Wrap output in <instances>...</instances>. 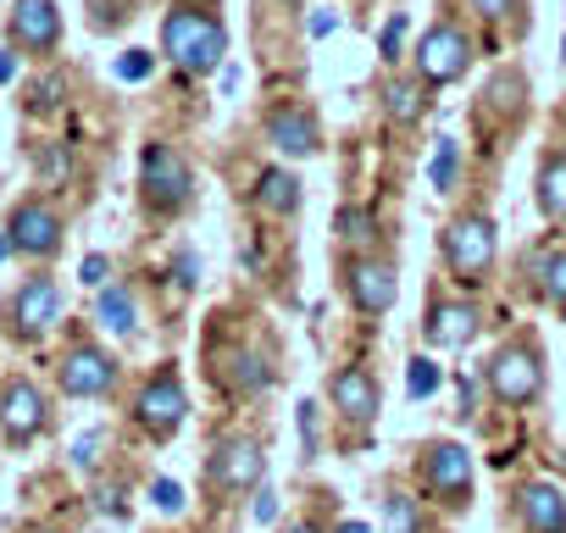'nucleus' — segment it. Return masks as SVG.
I'll use <instances>...</instances> for the list:
<instances>
[{"label":"nucleus","instance_id":"f257e3e1","mask_svg":"<svg viewBox=\"0 0 566 533\" xmlns=\"http://www.w3.org/2000/svg\"><path fill=\"white\" fill-rule=\"evenodd\" d=\"M161 56L184 73V79H206L222 67L228 56V29L217 12H206L200 0H178L161 18Z\"/></svg>","mask_w":566,"mask_h":533},{"label":"nucleus","instance_id":"f03ea898","mask_svg":"<svg viewBox=\"0 0 566 533\" xmlns=\"http://www.w3.org/2000/svg\"><path fill=\"white\" fill-rule=\"evenodd\" d=\"M439 255H444V266L455 273V284L478 290L489 279V266H494V217H483V211L450 217L444 233H439Z\"/></svg>","mask_w":566,"mask_h":533},{"label":"nucleus","instance_id":"7ed1b4c3","mask_svg":"<svg viewBox=\"0 0 566 533\" xmlns=\"http://www.w3.org/2000/svg\"><path fill=\"white\" fill-rule=\"evenodd\" d=\"M139 189H145V206L167 217V211H184L189 206L195 173H189V161L172 145H145V156H139Z\"/></svg>","mask_w":566,"mask_h":533},{"label":"nucleus","instance_id":"20e7f679","mask_svg":"<svg viewBox=\"0 0 566 533\" xmlns=\"http://www.w3.org/2000/svg\"><path fill=\"white\" fill-rule=\"evenodd\" d=\"M483 378H489V395L494 400H505V406H527V400H538V389H544V356L533 351V345H500L494 356H489V367H483Z\"/></svg>","mask_w":566,"mask_h":533},{"label":"nucleus","instance_id":"39448f33","mask_svg":"<svg viewBox=\"0 0 566 533\" xmlns=\"http://www.w3.org/2000/svg\"><path fill=\"white\" fill-rule=\"evenodd\" d=\"M467 67H472V40L455 23H433L417 40V73H422V84H455V79H467Z\"/></svg>","mask_w":566,"mask_h":533},{"label":"nucleus","instance_id":"423d86ee","mask_svg":"<svg viewBox=\"0 0 566 533\" xmlns=\"http://www.w3.org/2000/svg\"><path fill=\"white\" fill-rule=\"evenodd\" d=\"M261 467H266V450H261V439H250V433H233V439H217V445H211L206 478H211V489H222V494H244V489H255Z\"/></svg>","mask_w":566,"mask_h":533},{"label":"nucleus","instance_id":"0eeeda50","mask_svg":"<svg viewBox=\"0 0 566 533\" xmlns=\"http://www.w3.org/2000/svg\"><path fill=\"white\" fill-rule=\"evenodd\" d=\"M134 417H139V428H145L150 439H172V433L184 428V417H189V400H184L178 373H156V378L134 395Z\"/></svg>","mask_w":566,"mask_h":533},{"label":"nucleus","instance_id":"6e6552de","mask_svg":"<svg viewBox=\"0 0 566 533\" xmlns=\"http://www.w3.org/2000/svg\"><path fill=\"white\" fill-rule=\"evenodd\" d=\"M395 290H400L395 261H384V255H356V261H345V301H350L356 312L384 317V312L395 306Z\"/></svg>","mask_w":566,"mask_h":533},{"label":"nucleus","instance_id":"1a4fd4ad","mask_svg":"<svg viewBox=\"0 0 566 533\" xmlns=\"http://www.w3.org/2000/svg\"><path fill=\"white\" fill-rule=\"evenodd\" d=\"M7 239L18 255H34V261H51L62 250V217L45 206V200H23L12 217H7Z\"/></svg>","mask_w":566,"mask_h":533},{"label":"nucleus","instance_id":"9d476101","mask_svg":"<svg viewBox=\"0 0 566 533\" xmlns=\"http://www.w3.org/2000/svg\"><path fill=\"white\" fill-rule=\"evenodd\" d=\"M56 378H62V389H67L73 400H106V395L117 389V362H112L106 351H95V345H73V351L62 356Z\"/></svg>","mask_w":566,"mask_h":533},{"label":"nucleus","instance_id":"9b49d317","mask_svg":"<svg viewBox=\"0 0 566 533\" xmlns=\"http://www.w3.org/2000/svg\"><path fill=\"white\" fill-rule=\"evenodd\" d=\"M56 317H62V290L51 279H29L12 295V306H7V323H12L18 339H45Z\"/></svg>","mask_w":566,"mask_h":533},{"label":"nucleus","instance_id":"f8f14e48","mask_svg":"<svg viewBox=\"0 0 566 533\" xmlns=\"http://www.w3.org/2000/svg\"><path fill=\"white\" fill-rule=\"evenodd\" d=\"M422 478H428V494L450 500V505H467L472 500V456L461 445H428L422 456Z\"/></svg>","mask_w":566,"mask_h":533},{"label":"nucleus","instance_id":"ddd939ff","mask_svg":"<svg viewBox=\"0 0 566 533\" xmlns=\"http://www.w3.org/2000/svg\"><path fill=\"white\" fill-rule=\"evenodd\" d=\"M40 428H45V395L29 378H12L0 389V433H7V445H29Z\"/></svg>","mask_w":566,"mask_h":533},{"label":"nucleus","instance_id":"4468645a","mask_svg":"<svg viewBox=\"0 0 566 533\" xmlns=\"http://www.w3.org/2000/svg\"><path fill=\"white\" fill-rule=\"evenodd\" d=\"M12 45L45 56L62 45V12H56V0H18L12 7Z\"/></svg>","mask_w":566,"mask_h":533},{"label":"nucleus","instance_id":"2eb2a0df","mask_svg":"<svg viewBox=\"0 0 566 533\" xmlns=\"http://www.w3.org/2000/svg\"><path fill=\"white\" fill-rule=\"evenodd\" d=\"M328 400H334V411H339L345 422H356V428H373V417H378V406H384V395H378V378H373V373H361V367H345V373H334V384H328Z\"/></svg>","mask_w":566,"mask_h":533},{"label":"nucleus","instance_id":"dca6fc26","mask_svg":"<svg viewBox=\"0 0 566 533\" xmlns=\"http://www.w3.org/2000/svg\"><path fill=\"white\" fill-rule=\"evenodd\" d=\"M516 516H522V533H566V489H555L549 478L522 483Z\"/></svg>","mask_w":566,"mask_h":533},{"label":"nucleus","instance_id":"f3484780","mask_svg":"<svg viewBox=\"0 0 566 533\" xmlns=\"http://www.w3.org/2000/svg\"><path fill=\"white\" fill-rule=\"evenodd\" d=\"M222 389H233V395H255V389H266L272 384V367H266V356L261 351H250V345H228L222 356H217V373H211Z\"/></svg>","mask_w":566,"mask_h":533},{"label":"nucleus","instance_id":"a211bd4d","mask_svg":"<svg viewBox=\"0 0 566 533\" xmlns=\"http://www.w3.org/2000/svg\"><path fill=\"white\" fill-rule=\"evenodd\" d=\"M478 306H467V301H444V306H433L428 312V345H439V351H461V345H472L478 339Z\"/></svg>","mask_w":566,"mask_h":533},{"label":"nucleus","instance_id":"6ab92c4d","mask_svg":"<svg viewBox=\"0 0 566 533\" xmlns=\"http://www.w3.org/2000/svg\"><path fill=\"white\" fill-rule=\"evenodd\" d=\"M266 139L283 156H312L317 150V117L301 112V106H277V112H266Z\"/></svg>","mask_w":566,"mask_h":533},{"label":"nucleus","instance_id":"aec40b11","mask_svg":"<svg viewBox=\"0 0 566 533\" xmlns=\"http://www.w3.org/2000/svg\"><path fill=\"white\" fill-rule=\"evenodd\" d=\"M95 323H101L106 334H134V328H139V301H134V290H123V284L101 290V301H95Z\"/></svg>","mask_w":566,"mask_h":533},{"label":"nucleus","instance_id":"412c9836","mask_svg":"<svg viewBox=\"0 0 566 533\" xmlns=\"http://www.w3.org/2000/svg\"><path fill=\"white\" fill-rule=\"evenodd\" d=\"M538 211L549 222H566V150H549L538 167Z\"/></svg>","mask_w":566,"mask_h":533},{"label":"nucleus","instance_id":"4be33fe9","mask_svg":"<svg viewBox=\"0 0 566 533\" xmlns=\"http://www.w3.org/2000/svg\"><path fill=\"white\" fill-rule=\"evenodd\" d=\"M384 112H389L395 123H417V117L428 112L422 84H417V79H395V84H384Z\"/></svg>","mask_w":566,"mask_h":533},{"label":"nucleus","instance_id":"5701e85b","mask_svg":"<svg viewBox=\"0 0 566 533\" xmlns=\"http://www.w3.org/2000/svg\"><path fill=\"white\" fill-rule=\"evenodd\" d=\"M255 189H261V206H266V211H277V217L301 211V184H295L290 173H277V167H272V173H261V184H255Z\"/></svg>","mask_w":566,"mask_h":533},{"label":"nucleus","instance_id":"b1692460","mask_svg":"<svg viewBox=\"0 0 566 533\" xmlns=\"http://www.w3.org/2000/svg\"><path fill=\"white\" fill-rule=\"evenodd\" d=\"M538 290L555 312H566V250H544L538 255Z\"/></svg>","mask_w":566,"mask_h":533},{"label":"nucleus","instance_id":"393cba45","mask_svg":"<svg viewBox=\"0 0 566 533\" xmlns=\"http://www.w3.org/2000/svg\"><path fill=\"white\" fill-rule=\"evenodd\" d=\"M428 178H433L439 195L455 189V178H461V150H455V139H439V150H433V161H428Z\"/></svg>","mask_w":566,"mask_h":533},{"label":"nucleus","instance_id":"a878e982","mask_svg":"<svg viewBox=\"0 0 566 533\" xmlns=\"http://www.w3.org/2000/svg\"><path fill=\"white\" fill-rule=\"evenodd\" d=\"M406 34H411V23H406V12H395V18L384 23V34H378V56H384V62H400Z\"/></svg>","mask_w":566,"mask_h":533},{"label":"nucleus","instance_id":"bb28decb","mask_svg":"<svg viewBox=\"0 0 566 533\" xmlns=\"http://www.w3.org/2000/svg\"><path fill=\"white\" fill-rule=\"evenodd\" d=\"M406 389H411V400H428V395L439 389V367H433L428 356H417V362H411V384H406Z\"/></svg>","mask_w":566,"mask_h":533},{"label":"nucleus","instance_id":"cd10ccee","mask_svg":"<svg viewBox=\"0 0 566 533\" xmlns=\"http://www.w3.org/2000/svg\"><path fill=\"white\" fill-rule=\"evenodd\" d=\"M34 167H40V173H45V178H51V184H62V178H67V167H73V161H67V150H62V145H45V150H40V156H34Z\"/></svg>","mask_w":566,"mask_h":533},{"label":"nucleus","instance_id":"c85d7f7f","mask_svg":"<svg viewBox=\"0 0 566 533\" xmlns=\"http://www.w3.org/2000/svg\"><path fill=\"white\" fill-rule=\"evenodd\" d=\"M339 239L367 244V239H373V217H367V211H339Z\"/></svg>","mask_w":566,"mask_h":533},{"label":"nucleus","instance_id":"c756f323","mask_svg":"<svg viewBox=\"0 0 566 533\" xmlns=\"http://www.w3.org/2000/svg\"><path fill=\"white\" fill-rule=\"evenodd\" d=\"M389 533H417V505L406 494L389 500Z\"/></svg>","mask_w":566,"mask_h":533},{"label":"nucleus","instance_id":"7c9ffc66","mask_svg":"<svg viewBox=\"0 0 566 533\" xmlns=\"http://www.w3.org/2000/svg\"><path fill=\"white\" fill-rule=\"evenodd\" d=\"M117 79H134V84L150 79V51H123L117 56Z\"/></svg>","mask_w":566,"mask_h":533},{"label":"nucleus","instance_id":"2f4dec72","mask_svg":"<svg viewBox=\"0 0 566 533\" xmlns=\"http://www.w3.org/2000/svg\"><path fill=\"white\" fill-rule=\"evenodd\" d=\"M301 445H306V456H317V445H323V422H317V406L312 400L301 406Z\"/></svg>","mask_w":566,"mask_h":533},{"label":"nucleus","instance_id":"473e14b6","mask_svg":"<svg viewBox=\"0 0 566 533\" xmlns=\"http://www.w3.org/2000/svg\"><path fill=\"white\" fill-rule=\"evenodd\" d=\"M150 500H156L161 511H178V505H184V489H178L172 478H156V483H150Z\"/></svg>","mask_w":566,"mask_h":533},{"label":"nucleus","instance_id":"72a5a7b5","mask_svg":"<svg viewBox=\"0 0 566 533\" xmlns=\"http://www.w3.org/2000/svg\"><path fill=\"white\" fill-rule=\"evenodd\" d=\"M117 23H123V0H95V29L112 34Z\"/></svg>","mask_w":566,"mask_h":533},{"label":"nucleus","instance_id":"f704fd0d","mask_svg":"<svg viewBox=\"0 0 566 533\" xmlns=\"http://www.w3.org/2000/svg\"><path fill=\"white\" fill-rule=\"evenodd\" d=\"M78 279H84V290H101V284H106V255H84Z\"/></svg>","mask_w":566,"mask_h":533},{"label":"nucleus","instance_id":"c9c22d12","mask_svg":"<svg viewBox=\"0 0 566 533\" xmlns=\"http://www.w3.org/2000/svg\"><path fill=\"white\" fill-rule=\"evenodd\" d=\"M467 7H472L478 18H494V23H500V18H511V12H516V0H467Z\"/></svg>","mask_w":566,"mask_h":533},{"label":"nucleus","instance_id":"e433bc0d","mask_svg":"<svg viewBox=\"0 0 566 533\" xmlns=\"http://www.w3.org/2000/svg\"><path fill=\"white\" fill-rule=\"evenodd\" d=\"M73 461H78V467H95V461H101V433H84V439L73 445Z\"/></svg>","mask_w":566,"mask_h":533},{"label":"nucleus","instance_id":"4c0bfd02","mask_svg":"<svg viewBox=\"0 0 566 533\" xmlns=\"http://www.w3.org/2000/svg\"><path fill=\"white\" fill-rule=\"evenodd\" d=\"M56 95H62V79H45V84H34V106H56Z\"/></svg>","mask_w":566,"mask_h":533},{"label":"nucleus","instance_id":"58836bf2","mask_svg":"<svg viewBox=\"0 0 566 533\" xmlns=\"http://www.w3.org/2000/svg\"><path fill=\"white\" fill-rule=\"evenodd\" d=\"M272 516H277V494L261 489V494H255V522H272Z\"/></svg>","mask_w":566,"mask_h":533},{"label":"nucleus","instance_id":"ea45409f","mask_svg":"<svg viewBox=\"0 0 566 533\" xmlns=\"http://www.w3.org/2000/svg\"><path fill=\"white\" fill-rule=\"evenodd\" d=\"M18 79V51H0V84Z\"/></svg>","mask_w":566,"mask_h":533},{"label":"nucleus","instance_id":"a19ab883","mask_svg":"<svg viewBox=\"0 0 566 533\" xmlns=\"http://www.w3.org/2000/svg\"><path fill=\"white\" fill-rule=\"evenodd\" d=\"M334 23H339V18H334V12H323V18H312V34L323 40V34H334Z\"/></svg>","mask_w":566,"mask_h":533},{"label":"nucleus","instance_id":"79ce46f5","mask_svg":"<svg viewBox=\"0 0 566 533\" xmlns=\"http://www.w3.org/2000/svg\"><path fill=\"white\" fill-rule=\"evenodd\" d=\"M283 533H323V527H317V522H290Z\"/></svg>","mask_w":566,"mask_h":533},{"label":"nucleus","instance_id":"37998d69","mask_svg":"<svg viewBox=\"0 0 566 533\" xmlns=\"http://www.w3.org/2000/svg\"><path fill=\"white\" fill-rule=\"evenodd\" d=\"M339 533H373L367 522H339Z\"/></svg>","mask_w":566,"mask_h":533},{"label":"nucleus","instance_id":"c03bdc74","mask_svg":"<svg viewBox=\"0 0 566 533\" xmlns=\"http://www.w3.org/2000/svg\"><path fill=\"white\" fill-rule=\"evenodd\" d=\"M12 255V239H0V261H7Z\"/></svg>","mask_w":566,"mask_h":533}]
</instances>
